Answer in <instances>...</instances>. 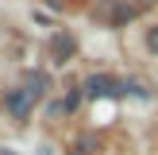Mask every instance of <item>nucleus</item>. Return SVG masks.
Here are the masks:
<instances>
[{"label": "nucleus", "instance_id": "4", "mask_svg": "<svg viewBox=\"0 0 158 155\" xmlns=\"http://www.w3.org/2000/svg\"><path fill=\"white\" fill-rule=\"evenodd\" d=\"M54 46H58V62H66V58H69V51H73V43H69L66 35H58V39H54Z\"/></svg>", "mask_w": 158, "mask_h": 155}, {"label": "nucleus", "instance_id": "2", "mask_svg": "<svg viewBox=\"0 0 158 155\" xmlns=\"http://www.w3.org/2000/svg\"><path fill=\"white\" fill-rule=\"evenodd\" d=\"M31 101H35V97H31L27 89H12V93H8V113H12L15 120H23V116L31 113Z\"/></svg>", "mask_w": 158, "mask_h": 155}, {"label": "nucleus", "instance_id": "1", "mask_svg": "<svg viewBox=\"0 0 158 155\" xmlns=\"http://www.w3.org/2000/svg\"><path fill=\"white\" fill-rule=\"evenodd\" d=\"M85 93H89V97H112V93H120V85H116L112 78H104V74H93L89 82H85Z\"/></svg>", "mask_w": 158, "mask_h": 155}, {"label": "nucleus", "instance_id": "3", "mask_svg": "<svg viewBox=\"0 0 158 155\" xmlns=\"http://www.w3.org/2000/svg\"><path fill=\"white\" fill-rule=\"evenodd\" d=\"M104 16H108L112 23H127V20H131V8H123V4H120V8H104Z\"/></svg>", "mask_w": 158, "mask_h": 155}, {"label": "nucleus", "instance_id": "5", "mask_svg": "<svg viewBox=\"0 0 158 155\" xmlns=\"http://www.w3.org/2000/svg\"><path fill=\"white\" fill-rule=\"evenodd\" d=\"M147 46H151V54H158V27H151V35H147Z\"/></svg>", "mask_w": 158, "mask_h": 155}]
</instances>
